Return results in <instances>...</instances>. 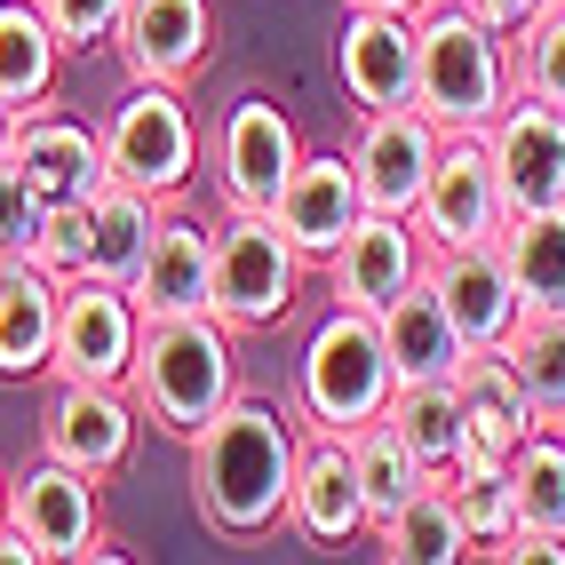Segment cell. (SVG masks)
I'll use <instances>...</instances> for the list:
<instances>
[{
	"label": "cell",
	"instance_id": "obj_22",
	"mask_svg": "<svg viewBox=\"0 0 565 565\" xmlns=\"http://www.w3.org/2000/svg\"><path fill=\"white\" fill-rule=\"evenodd\" d=\"M56 303L64 279L41 263H0V383H32L56 359Z\"/></svg>",
	"mask_w": 565,
	"mask_h": 565
},
{
	"label": "cell",
	"instance_id": "obj_30",
	"mask_svg": "<svg viewBox=\"0 0 565 565\" xmlns=\"http://www.w3.org/2000/svg\"><path fill=\"white\" fill-rule=\"evenodd\" d=\"M383 414L398 423V438H406L438 478L462 462V446H470V438H462V391H455V374H438V383H398Z\"/></svg>",
	"mask_w": 565,
	"mask_h": 565
},
{
	"label": "cell",
	"instance_id": "obj_10",
	"mask_svg": "<svg viewBox=\"0 0 565 565\" xmlns=\"http://www.w3.org/2000/svg\"><path fill=\"white\" fill-rule=\"evenodd\" d=\"M136 430H143L136 391H111V383H56V398H49V414H41V455L88 470V478H111V470H128Z\"/></svg>",
	"mask_w": 565,
	"mask_h": 565
},
{
	"label": "cell",
	"instance_id": "obj_4",
	"mask_svg": "<svg viewBox=\"0 0 565 565\" xmlns=\"http://www.w3.org/2000/svg\"><path fill=\"white\" fill-rule=\"evenodd\" d=\"M391 391H398V366L383 351V319L359 303H334L311 327L303 359H295V414H303V430L351 438L359 423H374L391 406Z\"/></svg>",
	"mask_w": 565,
	"mask_h": 565
},
{
	"label": "cell",
	"instance_id": "obj_21",
	"mask_svg": "<svg viewBox=\"0 0 565 565\" xmlns=\"http://www.w3.org/2000/svg\"><path fill=\"white\" fill-rule=\"evenodd\" d=\"M128 295L143 303V319H192V311H215V232L192 215H168L143 271L128 279Z\"/></svg>",
	"mask_w": 565,
	"mask_h": 565
},
{
	"label": "cell",
	"instance_id": "obj_7",
	"mask_svg": "<svg viewBox=\"0 0 565 565\" xmlns=\"http://www.w3.org/2000/svg\"><path fill=\"white\" fill-rule=\"evenodd\" d=\"M136 351H143V303H136V295L120 279H96V271L64 279L56 359H49L56 383H111V391H128Z\"/></svg>",
	"mask_w": 565,
	"mask_h": 565
},
{
	"label": "cell",
	"instance_id": "obj_32",
	"mask_svg": "<svg viewBox=\"0 0 565 565\" xmlns=\"http://www.w3.org/2000/svg\"><path fill=\"white\" fill-rule=\"evenodd\" d=\"M502 359L518 366V383H525L542 423H565V311H525L510 327Z\"/></svg>",
	"mask_w": 565,
	"mask_h": 565
},
{
	"label": "cell",
	"instance_id": "obj_1",
	"mask_svg": "<svg viewBox=\"0 0 565 565\" xmlns=\"http://www.w3.org/2000/svg\"><path fill=\"white\" fill-rule=\"evenodd\" d=\"M303 423L271 398H232L207 430H192V510L223 542H263L287 525Z\"/></svg>",
	"mask_w": 565,
	"mask_h": 565
},
{
	"label": "cell",
	"instance_id": "obj_20",
	"mask_svg": "<svg viewBox=\"0 0 565 565\" xmlns=\"http://www.w3.org/2000/svg\"><path fill=\"white\" fill-rule=\"evenodd\" d=\"M120 64L128 81H168L183 88L215 49V9L207 0H128V24H120Z\"/></svg>",
	"mask_w": 565,
	"mask_h": 565
},
{
	"label": "cell",
	"instance_id": "obj_12",
	"mask_svg": "<svg viewBox=\"0 0 565 565\" xmlns=\"http://www.w3.org/2000/svg\"><path fill=\"white\" fill-rule=\"evenodd\" d=\"M423 271H430L423 223H414V215H383V207H366V215L351 223V239L327 255L334 303H359V311H383L391 295H406Z\"/></svg>",
	"mask_w": 565,
	"mask_h": 565
},
{
	"label": "cell",
	"instance_id": "obj_31",
	"mask_svg": "<svg viewBox=\"0 0 565 565\" xmlns=\"http://www.w3.org/2000/svg\"><path fill=\"white\" fill-rule=\"evenodd\" d=\"M446 494H455V510H462V525H470L478 557L502 550V542L518 534V470H510L502 455H470V446H462V462L446 470Z\"/></svg>",
	"mask_w": 565,
	"mask_h": 565
},
{
	"label": "cell",
	"instance_id": "obj_26",
	"mask_svg": "<svg viewBox=\"0 0 565 565\" xmlns=\"http://www.w3.org/2000/svg\"><path fill=\"white\" fill-rule=\"evenodd\" d=\"M88 215H96V232H88V271L128 287V279L143 271V255H152L160 223H168V200L136 192V183H104V192L88 200Z\"/></svg>",
	"mask_w": 565,
	"mask_h": 565
},
{
	"label": "cell",
	"instance_id": "obj_29",
	"mask_svg": "<svg viewBox=\"0 0 565 565\" xmlns=\"http://www.w3.org/2000/svg\"><path fill=\"white\" fill-rule=\"evenodd\" d=\"M502 263H510L525 311H565V207L510 215L502 223Z\"/></svg>",
	"mask_w": 565,
	"mask_h": 565
},
{
	"label": "cell",
	"instance_id": "obj_15",
	"mask_svg": "<svg viewBox=\"0 0 565 565\" xmlns=\"http://www.w3.org/2000/svg\"><path fill=\"white\" fill-rule=\"evenodd\" d=\"M287 525H295L311 550H351L359 534H374L366 486H359V470H351V438H334V430H311V438H303L295 494H287Z\"/></svg>",
	"mask_w": 565,
	"mask_h": 565
},
{
	"label": "cell",
	"instance_id": "obj_35",
	"mask_svg": "<svg viewBox=\"0 0 565 565\" xmlns=\"http://www.w3.org/2000/svg\"><path fill=\"white\" fill-rule=\"evenodd\" d=\"M510 72H518V88H525V96L565 104V0H550V9L510 41Z\"/></svg>",
	"mask_w": 565,
	"mask_h": 565
},
{
	"label": "cell",
	"instance_id": "obj_33",
	"mask_svg": "<svg viewBox=\"0 0 565 565\" xmlns=\"http://www.w3.org/2000/svg\"><path fill=\"white\" fill-rule=\"evenodd\" d=\"M518 470V525L565 534V423H534V438L510 455Z\"/></svg>",
	"mask_w": 565,
	"mask_h": 565
},
{
	"label": "cell",
	"instance_id": "obj_14",
	"mask_svg": "<svg viewBox=\"0 0 565 565\" xmlns=\"http://www.w3.org/2000/svg\"><path fill=\"white\" fill-rule=\"evenodd\" d=\"M96 486H104V478L41 455L32 470L9 478V518L32 534V550H41V557H88V542L104 534V494H96Z\"/></svg>",
	"mask_w": 565,
	"mask_h": 565
},
{
	"label": "cell",
	"instance_id": "obj_3",
	"mask_svg": "<svg viewBox=\"0 0 565 565\" xmlns=\"http://www.w3.org/2000/svg\"><path fill=\"white\" fill-rule=\"evenodd\" d=\"M128 391L143 406V423L168 430L192 446V430H207L223 406L239 398V351H232V327L215 311H192V319H143V351H136V374Z\"/></svg>",
	"mask_w": 565,
	"mask_h": 565
},
{
	"label": "cell",
	"instance_id": "obj_40",
	"mask_svg": "<svg viewBox=\"0 0 565 565\" xmlns=\"http://www.w3.org/2000/svg\"><path fill=\"white\" fill-rule=\"evenodd\" d=\"M343 9H391V17H423L430 0H343Z\"/></svg>",
	"mask_w": 565,
	"mask_h": 565
},
{
	"label": "cell",
	"instance_id": "obj_8",
	"mask_svg": "<svg viewBox=\"0 0 565 565\" xmlns=\"http://www.w3.org/2000/svg\"><path fill=\"white\" fill-rule=\"evenodd\" d=\"M414 223H423L430 255H438V247H486V239H502L510 192H502L494 143H486V136H446V143H438V168H430V192H423V207H414Z\"/></svg>",
	"mask_w": 565,
	"mask_h": 565
},
{
	"label": "cell",
	"instance_id": "obj_37",
	"mask_svg": "<svg viewBox=\"0 0 565 565\" xmlns=\"http://www.w3.org/2000/svg\"><path fill=\"white\" fill-rule=\"evenodd\" d=\"M88 232H96L88 200H81V207H56L49 239H41V271H56V279H81V271H88Z\"/></svg>",
	"mask_w": 565,
	"mask_h": 565
},
{
	"label": "cell",
	"instance_id": "obj_38",
	"mask_svg": "<svg viewBox=\"0 0 565 565\" xmlns=\"http://www.w3.org/2000/svg\"><path fill=\"white\" fill-rule=\"evenodd\" d=\"M486 557H502V565H565V534H534V525H518V534L502 550H486Z\"/></svg>",
	"mask_w": 565,
	"mask_h": 565
},
{
	"label": "cell",
	"instance_id": "obj_24",
	"mask_svg": "<svg viewBox=\"0 0 565 565\" xmlns=\"http://www.w3.org/2000/svg\"><path fill=\"white\" fill-rule=\"evenodd\" d=\"M455 391H462V438H470V455H518L525 438H534V398H525L518 383V366L502 351H470L462 374H455Z\"/></svg>",
	"mask_w": 565,
	"mask_h": 565
},
{
	"label": "cell",
	"instance_id": "obj_6",
	"mask_svg": "<svg viewBox=\"0 0 565 565\" xmlns=\"http://www.w3.org/2000/svg\"><path fill=\"white\" fill-rule=\"evenodd\" d=\"M104 168L111 183H136L152 200H183V183L200 168V128L183 111V88L168 81H136L104 120Z\"/></svg>",
	"mask_w": 565,
	"mask_h": 565
},
{
	"label": "cell",
	"instance_id": "obj_42",
	"mask_svg": "<svg viewBox=\"0 0 565 565\" xmlns=\"http://www.w3.org/2000/svg\"><path fill=\"white\" fill-rule=\"evenodd\" d=\"M0 525H9V470H0Z\"/></svg>",
	"mask_w": 565,
	"mask_h": 565
},
{
	"label": "cell",
	"instance_id": "obj_34",
	"mask_svg": "<svg viewBox=\"0 0 565 565\" xmlns=\"http://www.w3.org/2000/svg\"><path fill=\"white\" fill-rule=\"evenodd\" d=\"M49 223H56V207L41 200V183L17 160H0V263H41Z\"/></svg>",
	"mask_w": 565,
	"mask_h": 565
},
{
	"label": "cell",
	"instance_id": "obj_25",
	"mask_svg": "<svg viewBox=\"0 0 565 565\" xmlns=\"http://www.w3.org/2000/svg\"><path fill=\"white\" fill-rule=\"evenodd\" d=\"M64 41L41 0H0V104L17 111H41L56 96V72H64Z\"/></svg>",
	"mask_w": 565,
	"mask_h": 565
},
{
	"label": "cell",
	"instance_id": "obj_36",
	"mask_svg": "<svg viewBox=\"0 0 565 565\" xmlns=\"http://www.w3.org/2000/svg\"><path fill=\"white\" fill-rule=\"evenodd\" d=\"M49 24H56V41L72 56H88V49H111L120 41V24H128V0H41Z\"/></svg>",
	"mask_w": 565,
	"mask_h": 565
},
{
	"label": "cell",
	"instance_id": "obj_19",
	"mask_svg": "<svg viewBox=\"0 0 565 565\" xmlns=\"http://www.w3.org/2000/svg\"><path fill=\"white\" fill-rule=\"evenodd\" d=\"M9 160L41 183L49 207H81V200H96L104 183H111V168H104V128H81V120H64V111H49V104L17 120Z\"/></svg>",
	"mask_w": 565,
	"mask_h": 565
},
{
	"label": "cell",
	"instance_id": "obj_27",
	"mask_svg": "<svg viewBox=\"0 0 565 565\" xmlns=\"http://www.w3.org/2000/svg\"><path fill=\"white\" fill-rule=\"evenodd\" d=\"M374 550H383L391 565H462V557H478V542H470L455 494H446V478H430L398 518L374 525Z\"/></svg>",
	"mask_w": 565,
	"mask_h": 565
},
{
	"label": "cell",
	"instance_id": "obj_2",
	"mask_svg": "<svg viewBox=\"0 0 565 565\" xmlns=\"http://www.w3.org/2000/svg\"><path fill=\"white\" fill-rule=\"evenodd\" d=\"M510 32L470 17L462 0H430L414 17V111H430L446 136H486L510 111Z\"/></svg>",
	"mask_w": 565,
	"mask_h": 565
},
{
	"label": "cell",
	"instance_id": "obj_11",
	"mask_svg": "<svg viewBox=\"0 0 565 565\" xmlns=\"http://www.w3.org/2000/svg\"><path fill=\"white\" fill-rule=\"evenodd\" d=\"M295 160H303V136H295V120L271 96H239L232 111H223V128H215V183H223L232 207H271L279 183L295 175Z\"/></svg>",
	"mask_w": 565,
	"mask_h": 565
},
{
	"label": "cell",
	"instance_id": "obj_5",
	"mask_svg": "<svg viewBox=\"0 0 565 565\" xmlns=\"http://www.w3.org/2000/svg\"><path fill=\"white\" fill-rule=\"evenodd\" d=\"M303 287V247L279 232L271 207H232L215 223V319L232 334L279 327Z\"/></svg>",
	"mask_w": 565,
	"mask_h": 565
},
{
	"label": "cell",
	"instance_id": "obj_18",
	"mask_svg": "<svg viewBox=\"0 0 565 565\" xmlns=\"http://www.w3.org/2000/svg\"><path fill=\"white\" fill-rule=\"evenodd\" d=\"M334 81H343V96L359 111L414 104V17L343 9V32H334Z\"/></svg>",
	"mask_w": 565,
	"mask_h": 565
},
{
	"label": "cell",
	"instance_id": "obj_39",
	"mask_svg": "<svg viewBox=\"0 0 565 565\" xmlns=\"http://www.w3.org/2000/svg\"><path fill=\"white\" fill-rule=\"evenodd\" d=\"M462 9H470V17H486L494 32H510V41H518V32L534 24V17L550 9V0H462Z\"/></svg>",
	"mask_w": 565,
	"mask_h": 565
},
{
	"label": "cell",
	"instance_id": "obj_9",
	"mask_svg": "<svg viewBox=\"0 0 565 565\" xmlns=\"http://www.w3.org/2000/svg\"><path fill=\"white\" fill-rule=\"evenodd\" d=\"M438 143L446 128L430 120V111H359V143H351V168H359V192L366 207H383V215H414L430 192V168H438Z\"/></svg>",
	"mask_w": 565,
	"mask_h": 565
},
{
	"label": "cell",
	"instance_id": "obj_16",
	"mask_svg": "<svg viewBox=\"0 0 565 565\" xmlns=\"http://www.w3.org/2000/svg\"><path fill=\"white\" fill-rule=\"evenodd\" d=\"M430 287H438V303H446V319L462 327L470 351H502L510 327L525 319L518 279L502 263V239H486V247H438L430 255Z\"/></svg>",
	"mask_w": 565,
	"mask_h": 565
},
{
	"label": "cell",
	"instance_id": "obj_17",
	"mask_svg": "<svg viewBox=\"0 0 565 565\" xmlns=\"http://www.w3.org/2000/svg\"><path fill=\"white\" fill-rule=\"evenodd\" d=\"M271 215H279V232L303 247V263H327L334 247L351 239V223L366 215V192H359L351 152H303V160H295V175L279 183Z\"/></svg>",
	"mask_w": 565,
	"mask_h": 565
},
{
	"label": "cell",
	"instance_id": "obj_13",
	"mask_svg": "<svg viewBox=\"0 0 565 565\" xmlns=\"http://www.w3.org/2000/svg\"><path fill=\"white\" fill-rule=\"evenodd\" d=\"M494 168H502V192H510V215H542V207H565V104L550 96H510V111L494 128Z\"/></svg>",
	"mask_w": 565,
	"mask_h": 565
},
{
	"label": "cell",
	"instance_id": "obj_23",
	"mask_svg": "<svg viewBox=\"0 0 565 565\" xmlns=\"http://www.w3.org/2000/svg\"><path fill=\"white\" fill-rule=\"evenodd\" d=\"M374 319H383V351H391V366H398V383H438V374H462L470 343H462V327L446 319L430 271L414 279L406 295H391Z\"/></svg>",
	"mask_w": 565,
	"mask_h": 565
},
{
	"label": "cell",
	"instance_id": "obj_28",
	"mask_svg": "<svg viewBox=\"0 0 565 565\" xmlns=\"http://www.w3.org/2000/svg\"><path fill=\"white\" fill-rule=\"evenodd\" d=\"M351 470H359V486H366V518H374V525L398 518V510H406V502L438 478V470H430V462L398 438L391 414H374V423H359V430H351Z\"/></svg>",
	"mask_w": 565,
	"mask_h": 565
},
{
	"label": "cell",
	"instance_id": "obj_41",
	"mask_svg": "<svg viewBox=\"0 0 565 565\" xmlns=\"http://www.w3.org/2000/svg\"><path fill=\"white\" fill-rule=\"evenodd\" d=\"M17 120H24V111H17V104H0V160H9V143H17Z\"/></svg>",
	"mask_w": 565,
	"mask_h": 565
}]
</instances>
